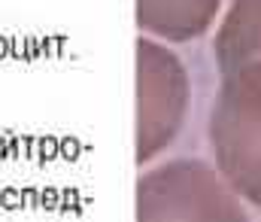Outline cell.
I'll return each mask as SVG.
<instances>
[{
	"label": "cell",
	"mask_w": 261,
	"mask_h": 222,
	"mask_svg": "<svg viewBox=\"0 0 261 222\" xmlns=\"http://www.w3.org/2000/svg\"><path fill=\"white\" fill-rule=\"evenodd\" d=\"M216 61L222 73L261 61V0H234L216 37Z\"/></svg>",
	"instance_id": "277c9868"
},
{
	"label": "cell",
	"mask_w": 261,
	"mask_h": 222,
	"mask_svg": "<svg viewBox=\"0 0 261 222\" xmlns=\"http://www.w3.org/2000/svg\"><path fill=\"white\" fill-rule=\"evenodd\" d=\"M140 158H152L182 128L189 82L170 49L140 40Z\"/></svg>",
	"instance_id": "3957f363"
},
{
	"label": "cell",
	"mask_w": 261,
	"mask_h": 222,
	"mask_svg": "<svg viewBox=\"0 0 261 222\" xmlns=\"http://www.w3.org/2000/svg\"><path fill=\"white\" fill-rule=\"evenodd\" d=\"M140 222H246L240 195L195 158L158 164L140 177Z\"/></svg>",
	"instance_id": "7a4b0ae2"
},
{
	"label": "cell",
	"mask_w": 261,
	"mask_h": 222,
	"mask_svg": "<svg viewBox=\"0 0 261 222\" xmlns=\"http://www.w3.org/2000/svg\"><path fill=\"white\" fill-rule=\"evenodd\" d=\"M210 140L222 180L261 207V61L225 73L210 116Z\"/></svg>",
	"instance_id": "6da1fadb"
}]
</instances>
